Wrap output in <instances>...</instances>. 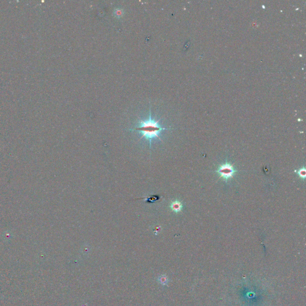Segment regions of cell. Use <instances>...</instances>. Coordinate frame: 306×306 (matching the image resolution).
I'll return each instance as SVG.
<instances>
[{"label":"cell","instance_id":"obj_1","mask_svg":"<svg viewBox=\"0 0 306 306\" xmlns=\"http://www.w3.org/2000/svg\"><path fill=\"white\" fill-rule=\"evenodd\" d=\"M170 128H163L159 124V120L156 121L152 119L151 114V107L150 106L149 118L147 120L139 121L138 126L134 129H129L130 131H138L142 134V138L147 139L150 143V148L151 149V142L154 138H158L162 140L160 134L163 130H170Z\"/></svg>","mask_w":306,"mask_h":306},{"label":"cell","instance_id":"obj_2","mask_svg":"<svg viewBox=\"0 0 306 306\" xmlns=\"http://www.w3.org/2000/svg\"><path fill=\"white\" fill-rule=\"evenodd\" d=\"M237 172V170L234 168L233 166L227 162L219 166L218 169L216 170V172L218 173L220 177L225 181L226 182H227L228 179L233 177L235 174Z\"/></svg>","mask_w":306,"mask_h":306},{"label":"cell","instance_id":"obj_3","mask_svg":"<svg viewBox=\"0 0 306 306\" xmlns=\"http://www.w3.org/2000/svg\"><path fill=\"white\" fill-rule=\"evenodd\" d=\"M170 207L173 211L178 213L180 212L182 209V204L178 200H175L171 203Z\"/></svg>","mask_w":306,"mask_h":306},{"label":"cell","instance_id":"obj_4","mask_svg":"<svg viewBox=\"0 0 306 306\" xmlns=\"http://www.w3.org/2000/svg\"><path fill=\"white\" fill-rule=\"evenodd\" d=\"M158 282L163 286L167 285L169 283V279L167 276L163 275L160 276H159V277L158 278Z\"/></svg>","mask_w":306,"mask_h":306},{"label":"cell","instance_id":"obj_5","mask_svg":"<svg viewBox=\"0 0 306 306\" xmlns=\"http://www.w3.org/2000/svg\"><path fill=\"white\" fill-rule=\"evenodd\" d=\"M297 174L301 178L304 179L305 178L306 176V170L304 168H303L300 169L298 171H297Z\"/></svg>","mask_w":306,"mask_h":306},{"label":"cell","instance_id":"obj_6","mask_svg":"<svg viewBox=\"0 0 306 306\" xmlns=\"http://www.w3.org/2000/svg\"><path fill=\"white\" fill-rule=\"evenodd\" d=\"M114 15L117 17H121L123 16V11L122 10L117 9L114 11Z\"/></svg>","mask_w":306,"mask_h":306}]
</instances>
